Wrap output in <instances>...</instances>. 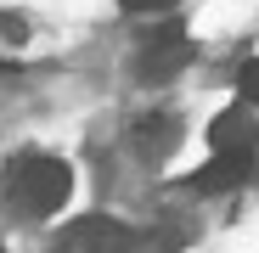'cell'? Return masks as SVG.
Masks as SVG:
<instances>
[{
    "label": "cell",
    "instance_id": "277c9868",
    "mask_svg": "<svg viewBox=\"0 0 259 253\" xmlns=\"http://www.w3.org/2000/svg\"><path fill=\"white\" fill-rule=\"evenodd\" d=\"M248 169H253V152H214V163L203 169V175H192V191L214 197V191H231L248 180Z\"/></svg>",
    "mask_w": 259,
    "mask_h": 253
},
{
    "label": "cell",
    "instance_id": "8992f818",
    "mask_svg": "<svg viewBox=\"0 0 259 253\" xmlns=\"http://www.w3.org/2000/svg\"><path fill=\"white\" fill-rule=\"evenodd\" d=\"M175 141H181V124H175V113H147V118L136 124V146H141L147 158L169 152Z\"/></svg>",
    "mask_w": 259,
    "mask_h": 253
},
{
    "label": "cell",
    "instance_id": "52a82bcc",
    "mask_svg": "<svg viewBox=\"0 0 259 253\" xmlns=\"http://www.w3.org/2000/svg\"><path fill=\"white\" fill-rule=\"evenodd\" d=\"M23 34H28V23H23L17 12H12V17L0 12V39H23Z\"/></svg>",
    "mask_w": 259,
    "mask_h": 253
},
{
    "label": "cell",
    "instance_id": "6da1fadb",
    "mask_svg": "<svg viewBox=\"0 0 259 253\" xmlns=\"http://www.w3.org/2000/svg\"><path fill=\"white\" fill-rule=\"evenodd\" d=\"M68 191H73V169L62 158H51V152H17L6 163V197L34 220L57 214L68 203Z\"/></svg>",
    "mask_w": 259,
    "mask_h": 253
},
{
    "label": "cell",
    "instance_id": "5b68a950",
    "mask_svg": "<svg viewBox=\"0 0 259 253\" xmlns=\"http://www.w3.org/2000/svg\"><path fill=\"white\" fill-rule=\"evenodd\" d=\"M208 141H214V152H253V118L248 113H220L208 124Z\"/></svg>",
    "mask_w": 259,
    "mask_h": 253
},
{
    "label": "cell",
    "instance_id": "9c48e42d",
    "mask_svg": "<svg viewBox=\"0 0 259 253\" xmlns=\"http://www.w3.org/2000/svg\"><path fill=\"white\" fill-rule=\"evenodd\" d=\"M124 12H163V6H175V0H118Z\"/></svg>",
    "mask_w": 259,
    "mask_h": 253
},
{
    "label": "cell",
    "instance_id": "7a4b0ae2",
    "mask_svg": "<svg viewBox=\"0 0 259 253\" xmlns=\"http://www.w3.org/2000/svg\"><path fill=\"white\" fill-rule=\"evenodd\" d=\"M62 247L68 253H141V236L118 225L113 214H84L62 231Z\"/></svg>",
    "mask_w": 259,
    "mask_h": 253
},
{
    "label": "cell",
    "instance_id": "ba28073f",
    "mask_svg": "<svg viewBox=\"0 0 259 253\" xmlns=\"http://www.w3.org/2000/svg\"><path fill=\"white\" fill-rule=\"evenodd\" d=\"M242 90H248V102L259 107V57H253V62L242 68Z\"/></svg>",
    "mask_w": 259,
    "mask_h": 253
},
{
    "label": "cell",
    "instance_id": "30bf717a",
    "mask_svg": "<svg viewBox=\"0 0 259 253\" xmlns=\"http://www.w3.org/2000/svg\"><path fill=\"white\" fill-rule=\"evenodd\" d=\"M0 253H6V242H0Z\"/></svg>",
    "mask_w": 259,
    "mask_h": 253
},
{
    "label": "cell",
    "instance_id": "3957f363",
    "mask_svg": "<svg viewBox=\"0 0 259 253\" xmlns=\"http://www.w3.org/2000/svg\"><path fill=\"white\" fill-rule=\"evenodd\" d=\"M186 62H192V39H186L181 28H169V34H158L152 45L141 51L136 68H141V79H175Z\"/></svg>",
    "mask_w": 259,
    "mask_h": 253
}]
</instances>
